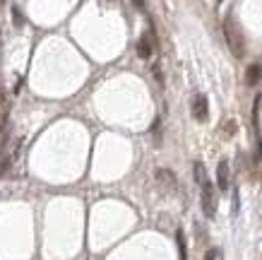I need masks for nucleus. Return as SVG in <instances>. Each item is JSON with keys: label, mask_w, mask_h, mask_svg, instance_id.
<instances>
[{"label": "nucleus", "mask_w": 262, "mask_h": 260, "mask_svg": "<svg viewBox=\"0 0 262 260\" xmlns=\"http://www.w3.org/2000/svg\"><path fill=\"white\" fill-rule=\"evenodd\" d=\"M224 36H226V44H229L231 53L236 55V58H243V55H246V41H243V34H241L238 24L233 22L231 17L224 19Z\"/></svg>", "instance_id": "obj_1"}, {"label": "nucleus", "mask_w": 262, "mask_h": 260, "mask_svg": "<svg viewBox=\"0 0 262 260\" xmlns=\"http://www.w3.org/2000/svg\"><path fill=\"white\" fill-rule=\"evenodd\" d=\"M200 200H202V212H205L207 219H212L216 214V200H214V186L209 181L202 183V193H200Z\"/></svg>", "instance_id": "obj_2"}, {"label": "nucleus", "mask_w": 262, "mask_h": 260, "mask_svg": "<svg viewBox=\"0 0 262 260\" xmlns=\"http://www.w3.org/2000/svg\"><path fill=\"white\" fill-rule=\"evenodd\" d=\"M154 176H157V183H159L166 193H176L178 181H176V173L171 171V169H157V173H154Z\"/></svg>", "instance_id": "obj_3"}, {"label": "nucleus", "mask_w": 262, "mask_h": 260, "mask_svg": "<svg viewBox=\"0 0 262 260\" xmlns=\"http://www.w3.org/2000/svg\"><path fill=\"white\" fill-rule=\"evenodd\" d=\"M207 116H209V104H207V96L205 94H195L192 96V118L205 123Z\"/></svg>", "instance_id": "obj_4"}, {"label": "nucleus", "mask_w": 262, "mask_h": 260, "mask_svg": "<svg viewBox=\"0 0 262 260\" xmlns=\"http://www.w3.org/2000/svg\"><path fill=\"white\" fill-rule=\"evenodd\" d=\"M229 162L226 159H222L219 162V166H216V186H219V190L222 193H226L229 190Z\"/></svg>", "instance_id": "obj_5"}, {"label": "nucleus", "mask_w": 262, "mask_h": 260, "mask_svg": "<svg viewBox=\"0 0 262 260\" xmlns=\"http://www.w3.org/2000/svg\"><path fill=\"white\" fill-rule=\"evenodd\" d=\"M260 79H262V61L260 63L248 65V70H246V85L248 87H255Z\"/></svg>", "instance_id": "obj_6"}, {"label": "nucleus", "mask_w": 262, "mask_h": 260, "mask_svg": "<svg viewBox=\"0 0 262 260\" xmlns=\"http://www.w3.org/2000/svg\"><path fill=\"white\" fill-rule=\"evenodd\" d=\"M151 53H154L151 36H149V34H142V36H140V41H137V55H140V58H149Z\"/></svg>", "instance_id": "obj_7"}, {"label": "nucleus", "mask_w": 262, "mask_h": 260, "mask_svg": "<svg viewBox=\"0 0 262 260\" xmlns=\"http://www.w3.org/2000/svg\"><path fill=\"white\" fill-rule=\"evenodd\" d=\"M176 241H178V255H181V260H188V244H185V234H183V229L176 231Z\"/></svg>", "instance_id": "obj_8"}, {"label": "nucleus", "mask_w": 262, "mask_h": 260, "mask_svg": "<svg viewBox=\"0 0 262 260\" xmlns=\"http://www.w3.org/2000/svg\"><path fill=\"white\" fill-rule=\"evenodd\" d=\"M192 171H195V181H198L200 186H202V183L207 181V171H205V166H202V162H195Z\"/></svg>", "instance_id": "obj_9"}, {"label": "nucleus", "mask_w": 262, "mask_h": 260, "mask_svg": "<svg viewBox=\"0 0 262 260\" xmlns=\"http://www.w3.org/2000/svg\"><path fill=\"white\" fill-rule=\"evenodd\" d=\"M205 260H224V255L219 248H209V251L205 253Z\"/></svg>", "instance_id": "obj_10"}, {"label": "nucleus", "mask_w": 262, "mask_h": 260, "mask_svg": "<svg viewBox=\"0 0 262 260\" xmlns=\"http://www.w3.org/2000/svg\"><path fill=\"white\" fill-rule=\"evenodd\" d=\"M151 72H154V79L164 85V75H161V68H159V65H154V68H151Z\"/></svg>", "instance_id": "obj_11"}, {"label": "nucleus", "mask_w": 262, "mask_h": 260, "mask_svg": "<svg viewBox=\"0 0 262 260\" xmlns=\"http://www.w3.org/2000/svg\"><path fill=\"white\" fill-rule=\"evenodd\" d=\"M8 166H10V159H3V162H0V176H5Z\"/></svg>", "instance_id": "obj_12"}, {"label": "nucleus", "mask_w": 262, "mask_h": 260, "mask_svg": "<svg viewBox=\"0 0 262 260\" xmlns=\"http://www.w3.org/2000/svg\"><path fill=\"white\" fill-rule=\"evenodd\" d=\"M12 15H15V17H12V19H15V27H19V24H22V17H19V10H12Z\"/></svg>", "instance_id": "obj_13"}, {"label": "nucleus", "mask_w": 262, "mask_h": 260, "mask_svg": "<svg viewBox=\"0 0 262 260\" xmlns=\"http://www.w3.org/2000/svg\"><path fill=\"white\" fill-rule=\"evenodd\" d=\"M133 3H135V5H137L140 10H144V0H133Z\"/></svg>", "instance_id": "obj_14"}]
</instances>
